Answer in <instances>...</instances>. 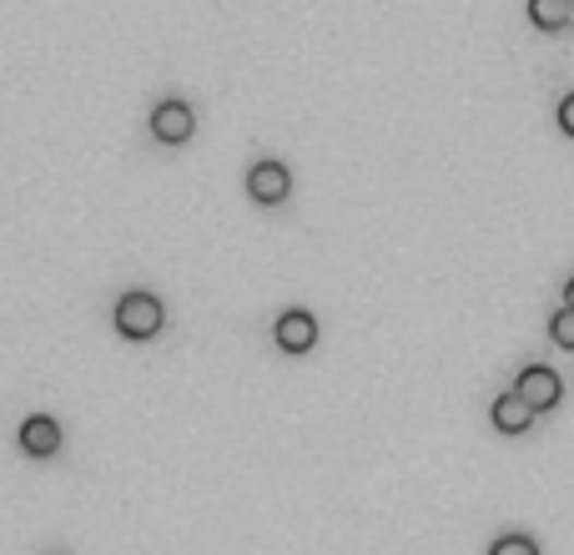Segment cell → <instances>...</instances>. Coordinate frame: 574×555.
Wrapping results in <instances>:
<instances>
[{"mask_svg": "<svg viewBox=\"0 0 574 555\" xmlns=\"http://www.w3.org/2000/svg\"><path fill=\"white\" fill-rule=\"evenodd\" d=\"M162 323H167V308H162L157 293H127V298H117V333H127V339H157Z\"/></svg>", "mask_w": 574, "mask_h": 555, "instance_id": "6da1fadb", "label": "cell"}, {"mask_svg": "<svg viewBox=\"0 0 574 555\" xmlns=\"http://www.w3.org/2000/svg\"><path fill=\"white\" fill-rule=\"evenodd\" d=\"M192 132H196V111L187 102H162L157 111H152V137H157V142L182 146Z\"/></svg>", "mask_w": 574, "mask_h": 555, "instance_id": "7a4b0ae2", "label": "cell"}, {"mask_svg": "<svg viewBox=\"0 0 574 555\" xmlns=\"http://www.w3.org/2000/svg\"><path fill=\"white\" fill-rule=\"evenodd\" d=\"M514 394H524L529 404H535V414H545V410H554L560 404V374L554 369H545V364H529V369L519 374V383H514Z\"/></svg>", "mask_w": 574, "mask_h": 555, "instance_id": "3957f363", "label": "cell"}, {"mask_svg": "<svg viewBox=\"0 0 574 555\" xmlns=\"http://www.w3.org/2000/svg\"><path fill=\"white\" fill-rule=\"evenodd\" d=\"M273 339H277V349H287V354H308V349L318 344V318L302 314V308H287V314L277 318Z\"/></svg>", "mask_w": 574, "mask_h": 555, "instance_id": "277c9868", "label": "cell"}, {"mask_svg": "<svg viewBox=\"0 0 574 555\" xmlns=\"http://www.w3.org/2000/svg\"><path fill=\"white\" fill-rule=\"evenodd\" d=\"M248 192L262 208H277V202H287V192H292V177H287L283 162H258L248 173Z\"/></svg>", "mask_w": 574, "mask_h": 555, "instance_id": "5b68a950", "label": "cell"}, {"mask_svg": "<svg viewBox=\"0 0 574 555\" xmlns=\"http://www.w3.org/2000/svg\"><path fill=\"white\" fill-rule=\"evenodd\" d=\"M21 450H26L31 460H51V454L61 450V424H56L51 414H31V420L21 424Z\"/></svg>", "mask_w": 574, "mask_h": 555, "instance_id": "8992f818", "label": "cell"}, {"mask_svg": "<svg viewBox=\"0 0 574 555\" xmlns=\"http://www.w3.org/2000/svg\"><path fill=\"white\" fill-rule=\"evenodd\" d=\"M529 424H535V404H529L524 394H514L510 389V394L494 399V429L499 435H524Z\"/></svg>", "mask_w": 574, "mask_h": 555, "instance_id": "52a82bcc", "label": "cell"}, {"mask_svg": "<svg viewBox=\"0 0 574 555\" xmlns=\"http://www.w3.org/2000/svg\"><path fill=\"white\" fill-rule=\"evenodd\" d=\"M570 15H574L570 0H529V21H535L539 31H564Z\"/></svg>", "mask_w": 574, "mask_h": 555, "instance_id": "ba28073f", "label": "cell"}, {"mask_svg": "<svg viewBox=\"0 0 574 555\" xmlns=\"http://www.w3.org/2000/svg\"><path fill=\"white\" fill-rule=\"evenodd\" d=\"M549 339H554L560 349H570V354H574V308H560V314L549 318Z\"/></svg>", "mask_w": 574, "mask_h": 555, "instance_id": "9c48e42d", "label": "cell"}, {"mask_svg": "<svg viewBox=\"0 0 574 555\" xmlns=\"http://www.w3.org/2000/svg\"><path fill=\"white\" fill-rule=\"evenodd\" d=\"M489 555H539V545L529 541V535H499V541L489 545Z\"/></svg>", "mask_w": 574, "mask_h": 555, "instance_id": "30bf717a", "label": "cell"}, {"mask_svg": "<svg viewBox=\"0 0 574 555\" xmlns=\"http://www.w3.org/2000/svg\"><path fill=\"white\" fill-rule=\"evenodd\" d=\"M560 127H564V132L574 137V92H570V96H564V102H560Z\"/></svg>", "mask_w": 574, "mask_h": 555, "instance_id": "8fae6325", "label": "cell"}, {"mask_svg": "<svg viewBox=\"0 0 574 555\" xmlns=\"http://www.w3.org/2000/svg\"><path fill=\"white\" fill-rule=\"evenodd\" d=\"M564 308H574V278L564 283Z\"/></svg>", "mask_w": 574, "mask_h": 555, "instance_id": "7c38bea8", "label": "cell"}, {"mask_svg": "<svg viewBox=\"0 0 574 555\" xmlns=\"http://www.w3.org/2000/svg\"><path fill=\"white\" fill-rule=\"evenodd\" d=\"M570 5H574V0H570Z\"/></svg>", "mask_w": 574, "mask_h": 555, "instance_id": "4fadbf2b", "label": "cell"}]
</instances>
